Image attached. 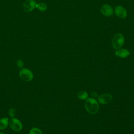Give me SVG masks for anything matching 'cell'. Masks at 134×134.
<instances>
[{"mask_svg":"<svg viewBox=\"0 0 134 134\" xmlns=\"http://www.w3.org/2000/svg\"><path fill=\"white\" fill-rule=\"evenodd\" d=\"M0 134H5V133H4V132H0Z\"/></svg>","mask_w":134,"mask_h":134,"instance_id":"obj_17","label":"cell"},{"mask_svg":"<svg viewBox=\"0 0 134 134\" xmlns=\"http://www.w3.org/2000/svg\"><path fill=\"white\" fill-rule=\"evenodd\" d=\"M115 13L117 16L121 18H125L127 16L126 10L121 6H117L115 7Z\"/></svg>","mask_w":134,"mask_h":134,"instance_id":"obj_8","label":"cell"},{"mask_svg":"<svg viewBox=\"0 0 134 134\" xmlns=\"http://www.w3.org/2000/svg\"><path fill=\"white\" fill-rule=\"evenodd\" d=\"M115 54L118 57L125 58L128 57L130 53L128 50L126 49H120L116 50L115 52Z\"/></svg>","mask_w":134,"mask_h":134,"instance_id":"obj_9","label":"cell"},{"mask_svg":"<svg viewBox=\"0 0 134 134\" xmlns=\"http://www.w3.org/2000/svg\"><path fill=\"white\" fill-rule=\"evenodd\" d=\"M124 43V36L120 33L115 34L113 37L111 44L115 49H118L121 48Z\"/></svg>","mask_w":134,"mask_h":134,"instance_id":"obj_2","label":"cell"},{"mask_svg":"<svg viewBox=\"0 0 134 134\" xmlns=\"http://www.w3.org/2000/svg\"><path fill=\"white\" fill-rule=\"evenodd\" d=\"M36 4L35 0H26L23 4V9L27 13L30 12L36 7Z\"/></svg>","mask_w":134,"mask_h":134,"instance_id":"obj_5","label":"cell"},{"mask_svg":"<svg viewBox=\"0 0 134 134\" xmlns=\"http://www.w3.org/2000/svg\"><path fill=\"white\" fill-rule=\"evenodd\" d=\"M36 7L38 10H39L40 11L43 12V11H44L47 9V6L45 3L41 2V3H39L37 4L36 6Z\"/></svg>","mask_w":134,"mask_h":134,"instance_id":"obj_12","label":"cell"},{"mask_svg":"<svg viewBox=\"0 0 134 134\" xmlns=\"http://www.w3.org/2000/svg\"><path fill=\"white\" fill-rule=\"evenodd\" d=\"M9 125L10 128L15 132L20 131L23 128L21 122L18 119L14 117H13L10 119Z\"/></svg>","mask_w":134,"mask_h":134,"instance_id":"obj_4","label":"cell"},{"mask_svg":"<svg viewBox=\"0 0 134 134\" xmlns=\"http://www.w3.org/2000/svg\"><path fill=\"white\" fill-rule=\"evenodd\" d=\"M9 124L8 118L7 117H3L0 119V129L3 130L7 128Z\"/></svg>","mask_w":134,"mask_h":134,"instance_id":"obj_10","label":"cell"},{"mask_svg":"<svg viewBox=\"0 0 134 134\" xmlns=\"http://www.w3.org/2000/svg\"><path fill=\"white\" fill-rule=\"evenodd\" d=\"M113 99V96L109 94H103L98 96V102L102 104L109 103Z\"/></svg>","mask_w":134,"mask_h":134,"instance_id":"obj_6","label":"cell"},{"mask_svg":"<svg viewBox=\"0 0 134 134\" xmlns=\"http://www.w3.org/2000/svg\"><path fill=\"white\" fill-rule=\"evenodd\" d=\"M19 77L25 82H30L34 78L32 72L27 68H22L19 73Z\"/></svg>","mask_w":134,"mask_h":134,"instance_id":"obj_3","label":"cell"},{"mask_svg":"<svg viewBox=\"0 0 134 134\" xmlns=\"http://www.w3.org/2000/svg\"><path fill=\"white\" fill-rule=\"evenodd\" d=\"M100 12L104 15L107 17H110L113 14V10L111 6L108 4L103 5L100 7Z\"/></svg>","mask_w":134,"mask_h":134,"instance_id":"obj_7","label":"cell"},{"mask_svg":"<svg viewBox=\"0 0 134 134\" xmlns=\"http://www.w3.org/2000/svg\"><path fill=\"white\" fill-rule=\"evenodd\" d=\"M8 114L11 117H14L16 114V110L14 108H10L8 111Z\"/></svg>","mask_w":134,"mask_h":134,"instance_id":"obj_14","label":"cell"},{"mask_svg":"<svg viewBox=\"0 0 134 134\" xmlns=\"http://www.w3.org/2000/svg\"><path fill=\"white\" fill-rule=\"evenodd\" d=\"M24 62L22 60L18 59L17 61V65L19 68L22 69L24 66Z\"/></svg>","mask_w":134,"mask_h":134,"instance_id":"obj_15","label":"cell"},{"mask_svg":"<svg viewBox=\"0 0 134 134\" xmlns=\"http://www.w3.org/2000/svg\"><path fill=\"white\" fill-rule=\"evenodd\" d=\"M29 134H43L42 131L36 127H34L30 129V130L29 131Z\"/></svg>","mask_w":134,"mask_h":134,"instance_id":"obj_13","label":"cell"},{"mask_svg":"<svg viewBox=\"0 0 134 134\" xmlns=\"http://www.w3.org/2000/svg\"><path fill=\"white\" fill-rule=\"evenodd\" d=\"M91 96H92L93 98H96L97 96V94L96 92H93L91 93Z\"/></svg>","mask_w":134,"mask_h":134,"instance_id":"obj_16","label":"cell"},{"mask_svg":"<svg viewBox=\"0 0 134 134\" xmlns=\"http://www.w3.org/2000/svg\"><path fill=\"white\" fill-rule=\"evenodd\" d=\"M77 97L80 99H82V100L86 99L88 97V94L85 91H79L77 93Z\"/></svg>","mask_w":134,"mask_h":134,"instance_id":"obj_11","label":"cell"},{"mask_svg":"<svg viewBox=\"0 0 134 134\" xmlns=\"http://www.w3.org/2000/svg\"><path fill=\"white\" fill-rule=\"evenodd\" d=\"M85 108L90 114H95L99 110V105L94 98H87L85 101Z\"/></svg>","mask_w":134,"mask_h":134,"instance_id":"obj_1","label":"cell"}]
</instances>
